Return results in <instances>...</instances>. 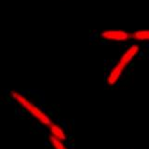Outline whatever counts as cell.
<instances>
[{
    "instance_id": "cell-4",
    "label": "cell",
    "mask_w": 149,
    "mask_h": 149,
    "mask_svg": "<svg viewBox=\"0 0 149 149\" xmlns=\"http://www.w3.org/2000/svg\"><path fill=\"white\" fill-rule=\"evenodd\" d=\"M48 128L49 130V133H50L49 136L57 139L58 141H61L63 143L66 140V138H67L66 133H65L64 130L58 124H55L54 122H52Z\"/></svg>"
},
{
    "instance_id": "cell-5",
    "label": "cell",
    "mask_w": 149,
    "mask_h": 149,
    "mask_svg": "<svg viewBox=\"0 0 149 149\" xmlns=\"http://www.w3.org/2000/svg\"><path fill=\"white\" fill-rule=\"evenodd\" d=\"M132 37L137 41H149V29L134 32L132 35Z\"/></svg>"
},
{
    "instance_id": "cell-3",
    "label": "cell",
    "mask_w": 149,
    "mask_h": 149,
    "mask_svg": "<svg viewBox=\"0 0 149 149\" xmlns=\"http://www.w3.org/2000/svg\"><path fill=\"white\" fill-rule=\"evenodd\" d=\"M101 36L102 39L106 41H116V42H124L130 40L132 35L130 33L123 31V30H116V29H111V30H105L102 31Z\"/></svg>"
},
{
    "instance_id": "cell-1",
    "label": "cell",
    "mask_w": 149,
    "mask_h": 149,
    "mask_svg": "<svg viewBox=\"0 0 149 149\" xmlns=\"http://www.w3.org/2000/svg\"><path fill=\"white\" fill-rule=\"evenodd\" d=\"M140 51L138 45H132L128 49H126L121 55L119 60L115 63V65L110 69L106 77V84L108 86H115L119 81L120 77L125 71L126 67L132 63V61L136 57Z\"/></svg>"
},
{
    "instance_id": "cell-6",
    "label": "cell",
    "mask_w": 149,
    "mask_h": 149,
    "mask_svg": "<svg viewBox=\"0 0 149 149\" xmlns=\"http://www.w3.org/2000/svg\"><path fill=\"white\" fill-rule=\"evenodd\" d=\"M49 143H50V144L52 146V147H53L54 149H68L66 146H64L63 142L58 141L57 139H55V138L51 137V136H49Z\"/></svg>"
},
{
    "instance_id": "cell-2",
    "label": "cell",
    "mask_w": 149,
    "mask_h": 149,
    "mask_svg": "<svg viewBox=\"0 0 149 149\" xmlns=\"http://www.w3.org/2000/svg\"><path fill=\"white\" fill-rule=\"evenodd\" d=\"M10 96L13 98V100L15 101L17 104L22 106L25 111H27L33 118L36 119L39 123H41L43 126L49 127V126L53 122L49 116L47 115L45 112L42 110L40 107L36 105L34 102H32L27 97H25L21 92L16 91H11Z\"/></svg>"
}]
</instances>
